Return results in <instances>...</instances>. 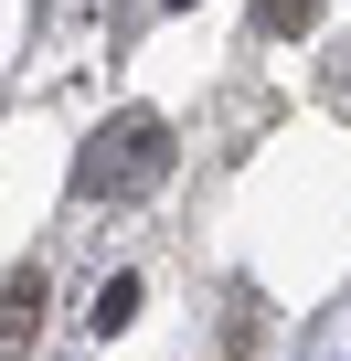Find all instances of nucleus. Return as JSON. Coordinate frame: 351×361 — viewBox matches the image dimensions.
<instances>
[{
  "instance_id": "2",
  "label": "nucleus",
  "mask_w": 351,
  "mask_h": 361,
  "mask_svg": "<svg viewBox=\"0 0 351 361\" xmlns=\"http://www.w3.org/2000/svg\"><path fill=\"white\" fill-rule=\"evenodd\" d=\"M149 170H160V128L128 117V128H117V180H149Z\"/></svg>"
},
{
  "instance_id": "3",
  "label": "nucleus",
  "mask_w": 351,
  "mask_h": 361,
  "mask_svg": "<svg viewBox=\"0 0 351 361\" xmlns=\"http://www.w3.org/2000/svg\"><path fill=\"white\" fill-rule=\"evenodd\" d=\"M256 22H266V32H309V22H319V0H256Z\"/></svg>"
},
{
  "instance_id": "1",
  "label": "nucleus",
  "mask_w": 351,
  "mask_h": 361,
  "mask_svg": "<svg viewBox=\"0 0 351 361\" xmlns=\"http://www.w3.org/2000/svg\"><path fill=\"white\" fill-rule=\"evenodd\" d=\"M32 298H43L32 276H11V287H0V361H11V350L32 340Z\"/></svg>"
}]
</instances>
